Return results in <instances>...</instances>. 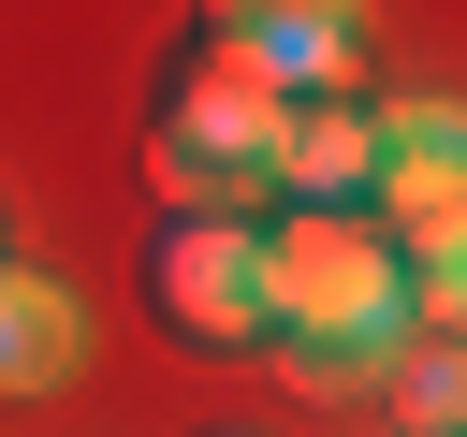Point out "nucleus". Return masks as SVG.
I'll use <instances>...</instances> for the list:
<instances>
[{
    "label": "nucleus",
    "instance_id": "obj_8",
    "mask_svg": "<svg viewBox=\"0 0 467 437\" xmlns=\"http://www.w3.org/2000/svg\"><path fill=\"white\" fill-rule=\"evenodd\" d=\"M394 408H409V437H467V350L452 335H409L394 350Z\"/></svg>",
    "mask_w": 467,
    "mask_h": 437
},
{
    "label": "nucleus",
    "instance_id": "obj_6",
    "mask_svg": "<svg viewBox=\"0 0 467 437\" xmlns=\"http://www.w3.org/2000/svg\"><path fill=\"white\" fill-rule=\"evenodd\" d=\"M365 175H379V117H365V87L292 102V131H277V204H365Z\"/></svg>",
    "mask_w": 467,
    "mask_h": 437
},
{
    "label": "nucleus",
    "instance_id": "obj_4",
    "mask_svg": "<svg viewBox=\"0 0 467 437\" xmlns=\"http://www.w3.org/2000/svg\"><path fill=\"white\" fill-rule=\"evenodd\" d=\"M146 291L190 350H263V218H175Z\"/></svg>",
    "mask_w": 467,
    "mask_h": 437
},
{
    "label": "nucleus",
    "instance_id": "obj_1",
    "mask_svg": "<svg viewBox=\"0 0 467 437\" xmlns=\"http://www.w3.org/2000/svg\"><path fill=\"white\" fill-rule=\"evenodd\" d=\"M263 335L306 379H394V350L423 335L394 233L365 204H277L263 218Z\"/></svg>",
    "mask_w": 467,
    "mask_h": 437
},
{
    "label": "nucleus",
    "instance_id": "obj_9",
    "mask_svg": "<svg viewBox=\"0 0 467 437\" xmlns=\"http://www.w3.org/2000/svg\"><path fill=\"white\" fill-rule=\"evenodd\" d=\"M409 320H423V335H452V350H467V233H438V248H423V262H409Z\"/></svg>",
    "mask_w": 467,
    "mask_h": 437
},
{
    "label": "nucleus",
    "instance_id": "obj_5",
    "mask_svg": "<svg viewBox=\"0 0 467 437\" xmlns=\"http://www.w3.org/2000/svg\"><path fill=\"white\" fill-rule=\"evenodd\" d=\"M204 44L263 58L292 102H321V87H365V0H204Z\"/></svg>",
    "mask_w": 467,
    "mask_h": 437
},
{
    "label": "nucleus",
    "instance_id": "obj_10",
    "mask_svg": "<svg viewBox=\"0 0 467 437\" xmlns=\"http://www.w3.org/2000/svg\"><path fill=\"white\" fill-rule=\"evenodd\" d=\"M0 262H15V248H0Z\"/></svg>",
    "mask_w": 467,
    "mask_h": 437
},
{
    "label": "nucleus",
    "instance_id": "obj_2",
    "mask_svg": "<svg viewBox=\"0 0 467 437\" xmlns=\"http://www.w3.org/2000/svg\"><path fill=\"white\" fill-rule=\"evenodd\" d=\"M277 131H292V87L263 58H234V44H190L161 117H146V189L175 218H248L277 189Z\"/></svg>",
    "mask_w": 467,
    "mask_h": 437
},
{
    "label": "nucleus",
    "instance_id": "obj_7",
    "mask_svg": "<svg viewBox=\"0 0 467 437\" xmlns=\"http://www.w3.org/2000/svg\"><path fill=\"white\" fill-rule=\"evenodd\" d=\"M73 364H88V306H73L44 262H0V408L58 393Z\"/></svg>",
    "mask_w": 467,
    "mask_h": 437
},
{
    "label": "nucleus",
    "instance_id": "obj_3",
    "mask_svg": "<svg viewBox=\"0 0 467 437\" xmlns=\"http://www.w3.org/2000/svg\"><path fill=\"white\" fill-rule=\"evenodd\" d=\"M365 117H379L365 218L394 233V262H423L438 233H467V102H438V87H394V102H365Z\"/></svg>",
    "mask_w": 467,
    "mask_h": 437
}]
</instances>
